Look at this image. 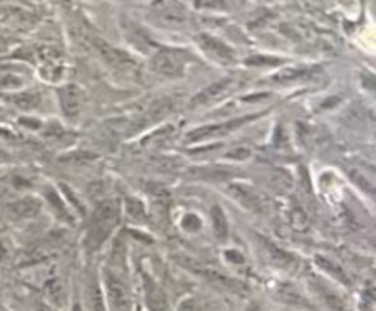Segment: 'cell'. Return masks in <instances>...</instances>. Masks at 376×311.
I'll return each instance as SVG.
<instances>
[{
  "instance_id": "obj_27",
  "label": "cell",
  "mask_w": 376,
  "mask_h": 311,
  "mask_svg": "<svg viewBox=\"0 0 376 311\" xmlns=\"http://www.w3.org/2000/svg\"><path fill=\"white\" fill-rule=\"evenodd\" d=\"M226 257H228V260L235 262V264H242V262H244V257H242L241 253H237V251H228L226 253Z\"/></svg>"
},
{
  "instance_id": "obj_23",
  "label": "cell",
  "mask_w": 376,
  "mask_h": 311,
  "mask_svg": "<svg viewBox=\"0 0 376 311\" xmlns=\"http://www.w3.org/2000/svg\"><path fill=\"white\" fill-rule=\"evenodd\" d=\"M48 295H50V299L54 300L55 304L63 302V287H61L55 280L48 284Z\"/></svg>"
},
{
  "instance_id": "obj_7",
  "label": "cell",
  "mask_w": 376,
  "mask_h": 311,
  "mask_svg": "<svg viewBox=\"0 0 376 311\" xmlns=\"http://www.w3.org/2000/svg\"><path fill=\"white\" fill-rule=\"evenodd\" d=\"M233 86H235V81L229 79V77L217 81V83H212L207 88H204L202 92H199L191 99V106L207 105V103L217 101V99H220L222 96H226Z\"/></svg>"
},
{
  "instance_id": "obj_20",
  "label": "cell",
  "mask_w": 376,
  "mask_h": 311,
  "mask_svg": "<svg viewBox=\"0 0 376 311\" xmlns=\"http://www.w3.org/2000/svg\"><path fill=\"white\" fill-rule=\"evenodd\" d=\"M46 198H48V200H50L51 205H54L55 209H57V213H59V218L68 220V222H70V216H68V213H66V207H64L63 200H61V198L57 196V193H54V190H51V189H48L46 190Z\"/></svg>"
},
{
  "instance_id": "obj_3",
  "label": "cell",
  "mask_w": 376,
  "mask_h": 311,
  "mask_svg": "<svg viewBox=\"0 0 376 311\" xmlns=\"http://www.w3.org/2000/svg\"><path fill=\"white\" fill-rule=\"evenodd\" d=\"M255 118H259V116H246V118L232 119V121H222V123H215V125L199 126V128L191 131L189 134L186 136V139L187 141H204V139L217 138V136H224L228 134V132L241 128V126H244L246 123L254 121Z\"/></svg>"
},
{
  "instance_id": "obj_13",
  "label": "cell",
  "mask_w": 376,
  "mask_h": 311,
  "mask_svg": "<svg viewBox=\"0 0 376 311\" xmlns=\"http://www.w3.org/2000/svg\"><path fill=\"white\" fill-rule=\"evenodd\" d=\"M89 300L92 311H107L105 297H103L102 287H99V284L96 280H92L89 284Z\"/></svg>"
},
{
  "instance_id": "obj_2",
  "label": "cell",
  "mask_w": 376,
  "mask_h": 311,
  "mask_svg": "<svg viewBox=\"0 0 376 311\" xmlns=\"http://www.w3.org/2000/svg\"><path fill=\"white\" fill-rule=\"evenodd\" d=\"M119 222V203L118 200H105L96 207L92 220L89 225V235H86V248L90 251L102 248L103 242L114 231Z\"/></svg>"
},
{
  "instance_id": "obj_5",
  "label": "cell",
  "mask_w": 376,
  "mask_h": 311,
  "mask_svg": "<svg viewBox=\"0 0 376 311\" xmlns=\"http://www.w3.org/2000/svg\"><path fill=\"white\" fill-rule=\"evenodd\" d=\"M59 103L66 118H77L85 103V92L77 84H66L59 90Z\"/></svg>"
},
{
  "instance_id": "obj_17",
  "label": "cell",
  "mask_w": 376,
  "mask_h": 311,
  "mask_svg": "<svg viewBox=\"0 0 376 311\" xmlns=\"http://www.w3.org/2000/svg\"><path fill=\"white\" fill-rule=\"evenodd\" d=\"M160 6L162 8H165V9H160V13L164 15L167 22H182L184 21L182 9L178 8L177 4H169V2H165V4H160Z\"/></svg>"
},
{
  "instance_id": "obj_6",
  "label": "cell",
  "mask_w": 376,
  "mask_h": 311,
  "mask_svg": "<svg viewBox=\"0 0 376 311\" xmlns=\"http://www.w3.org/2000/svg\"><path fill=\"white\" fill-rule=\"evenodd\" d=\"M90 42H92L94 48L97 50L99 57H102L107 64H110V66L119 68V66H129V64H132V59L127 53H125V51L118 50V48H114V46H110L109 42L103 41L102 37H92L90 39Z\"/></svg>"
},
{
  "instance_id": "obj_19",
  "label": "cell",
  "mask_w": 376,
  "mask_h": 311,
  "mask_svg": "<svg viewBox=\"0 0 376 311\" xmlns=\"http://www.w3.org/2000/svg\"><path fill=\"white\" fill-rule=\"evenodd\" d=\"M267 249H268V253H270L272 260H274L275 264H279V265H290L292 262H294V260H292L290 255H288V253L281 251L279 248H275V245L268 244V242H267Z\"/></svg>"
},
{
  "instance_id": "obj_21",
  "label": "cell",
  "mask_w": 376,
  "mask_h": 311,
  "mask_svg": "<svg viewBox=\"0 0 376 311\" xmlns=\"http://www.w3.org/2000/svg\"><path fill=\"white\" fill-rule=\"evenodd\" d=\"M127 213L134 220H145L144 203L140 200H136V198H129L127 200Z\"/></svg>"
},
{
  "instance_id": "obj_25",
  "label": "cell",
  "mask_w": 376,
  "mask_h": 311,
  "mask_svg": "<svg viewBox=\"0 0 376 311\" xmlns=\"http://www.w3.org/2000/svg\"><path fill=\"white\" fill-rule=\"evenodd\" d=\"M184 229H187V231H197V229H200V220L194 215H187L186 218H184Z\"/></svg>"
},
{
  "instance_id": "obj_31",
  "label": "cell",
  "mask_w": 376,
  "mask_h": 311,
  "mask_svg": "<svg viewBox=\"0 0 376 311\" xmlns=\"http://www.w3.org/2000/svg\"><path fill=\"white\" fill-rule=\"evenodd\" d=\"M72 311H83V307H81V304H74V307H72Z\"/></svg>"
},
{
  "instance_id": "obj_26",
  "label": "cell",
  "mask_w": 376,
  "mask_h": 311,
  "mask_svg": "<svg viewBox=\"0 0 376 311\" xmlns=\"http://www.w3.org/2000/svg\"><path fill=\"white\" fill-rule=\"evenodd\" d=\"M252 156V152H249V148H235V151H229L228 152V158H232V160H246V158H249Z\"/></svg>"
},
{
  "instance_id": "obj_14",
  "label": "cell",
  "mask_w": 376,
  "mask_h": 311,
  "mask_svg": "<svg viewBox=\"0 0 376 311\" xmlns=\"http://www.w3.org/2000/svg\"><path fill=\"white\" fill-rule=\"evenodd\" d=\"M132 31L129 35H131V41L134 42L136 46L138 48H144V50H147V48H154L157 44H154V41L151 39V35L147 34V31L144 30V28H140V26H132Z\"/></svg>"
},
{
  "instance_id": "obj_22",
  "label": "cell",
  "mask_w": 376,
  "mask_h": 311,
  "mask_svg": "<svg viewBox=\"0 0 376 311\" xmlns=\"http://www.w3.org/2000/svg\"><path fill=\"white\" fill-rule=\"evenodd\" d=\"M21 77L13 76V73H0V86L2 88H17V86H21Z\"/></svg>"
},
{
  "instance_id": "obj_10",
  "label": "cell",
  "mask_w": 376,
  "mask_h": 311,
  "mask_svg": "<svg viewBox=\"0 0 376 311\" xmlns=\"http://www.w3.org/2000/svg\"><path fill=\"white\" fill-rule=\"evenodd\" d=\"M9 210L15 216H19V218H34V216L39 215V210H41V202H37L35 198H24V200L11 203Z\"/></svg>"
},
{
  "instance_id": "obj_28",
  "label": "cell",
  "mask_w": 376,
  "mask_h": 311,
  "mask_svg": "<svg viewBox=\"0 0 376 311\" xmlns=\"http://www.w3.org/2000/svg\"><path fill=\"white\" fill-rule=\"evenodd\" d=\"M178 311H197V306H194V300H191V299L182 300V304H180Z\"/></svg>"
},
{
  "instance_id": "obj_24",
  "label": "cell",
  "mask_w": 376,
  "mask_h": 311,
  "mask_svg": "<svg viewBox=\"0 0 376 311\" xmlns=\"http://www.w3.org/2000/svg\"><path fill=\"white\" fill-rule=\"evenodd\" d=\"M246 63L249 64V66H264V64H270V66H274V64H281L279 59H274V57H249Z\"/></svg>"
},
{
  "instance_id": "obj_8",
  "label": "cell",
  "mask_w": 376,
  "mask_h": 311,
  "mask_svg": "<svg viewBox=\"0 0 376 311\" xmlns=\"http://www.w3.org/2000/svg\"><path fill=\"white\" fill-rule=\"evenodd\" d=\"M144 291L149 311H169V304H167L164 290L149 275H144Z\"/></svg>"
},
{
  "instance_id": "obj_1",
  "label": "cell",
  "mask_w": 376,
  "mask_h": 311,
  "mask_svg": "<svg viewBox=\"0 0 376 311\" xmlns=\"http://www.w3.org/2000/svg\"><path fill=\"white\" fill-rule=\"evenodd\" d=\"M105 299L110 311H131L132 300L125 277V249L118 242L105 270Z\"/></svg>"
},
{
  "instance_id": "obj_11",
  "label": "cell",
  "mask_w": 376,
  "mask_h": 311,
  "mask_svg": "<svg viewBox=\"0 0 376 311\" xmlns=\"http://www.w3.org/2000/svg\"><path fill=\"white\" fill-rule=\"evenodd\" d=\"M229 194L235 196V200H239V202H241L244 207H248V209H259V207H261L259 198L255 196L252 190L246 189L244 185H237L235 183V185L229 187Z\"/></svg>"
},
{
  "instance_id": "obj_12",
  "label": "cell",
  "mask_w": 376,
  "mask_h": 311,
  "mask_svg": "<svg viewBox=\"0 0 376 311\" xmlns=\"http://www.w3.org/2000/svg\"><path fill=\"white\" fill-rule=\"evenodd\" d=\"M212 220H213V235L219 240H224L228 236V220L222 213L220 207H213L212 209Z\"/></svg>"
},
{
  "instance_id": "obj_4",
  "label": "cell",
  "mask_w": 376,
  "mask_h": 311,
  "mask_svg": "<svg viewBox=\"0 0 376 311\" xmlns=\"http://www.w3.org/2000/svg\"><path fill=\"white\" fill-rule=\"evenodd\" d=\"M184 64L180 51L174 50H158L152 55V70L165 77H180L184 76Z\"/></svg>"
},
{
  "instance_id": "obj_30",
  "label": "cell",
  "mask_w": 376,
  "mask_h": 311,
  "mask_svg": "<svg viewBox=\"0 0 376 311\" xmlns=\"http://www.w3.org/2000/svg\"><path fill=\"white\" fill-rule=\"evenodd\" d=\"M246 311H262L261 306L259 304H249L248 307H246Z\"/></svg>"
},
{
  "instance_id": "obj_18",
  "label": "cell",
  "mask_w": 376,
  "mask_h": 311,
  "mask_svg": "<svg viewBox=\"0 0 376 311\" xmlns=\"http://www.w3.org/2000/svg\"><path fill=\"white\" fill-rule=\"evenodd\" d=\"M305 73H307V68H285V70L275 73L274 79L281 81V83H290V81L297 79V77H303Z\"/></svg>"
},
{
  "instance_id": "obj_16",
  "label": "cell",
  "mask_w": 376,
  "mask_h": 311,
  "mask_svg": "<svg viewBox=\"0 0 376 311\" xmlns=\"http://www.w3.org/2000/svg\"><path fill=\"white\" fill-rule=\"evenodd\" d=\"M316 264L320 265V267H323V270L329 271L330 275H334V277L338 278L340 282H343V284H349V278L345 277V273H343V271L340 270L338 265L332 264V262H330V260H327V258H323V257H316Z\"/></svg>"
},
{
  "instance_id": "obj_15",
  "label": "cell",
  "mask_w": 376,
  "mask_h": 311,
  "mask_svg": "<svg viewBox=\"0 0 376 311\" xmlns=\"http://www.w3.org/2000/svg\"><path fill=\"white\" fill-rule=\"evenodd\" d=\"M11 101L22 110H30L41 103V93H22V96H13Z\"/></svg>"
},
{
  "instance_id": "obj_29",
  "label": "cell",
  "mask_w": 376,
  "mask_h": 311,
  "mask_svg": "<svg viewBox=\"0 0 376 311\" xmlns=\"http://www.w3.org/2000/svg\"><path fill=\"white\" fill-rule=\"evenodd\" d=\"M39 311H57V310H55L54 306H48V304H41V306H39Z\"/></svg>"
},
{
  "instance_id": "obj_9",
  "label": "cell",
  "mask_w": 376,
  "mask_h": 311,
  "mask_svg": "<svg viewBox=\"0 0 376 311\" xmlns=\"http://www.w3.org/2000/svg\"><path fill=\"white\" fill-rule=\"evenodd\" d=\"M199 44L207 51V53L217 57L219 61L229 63V61L235 59V53H233L232 48L226 46L224 42L219 41V39L209 37V35H199Z\"/></svg>"
}]
</instances>
